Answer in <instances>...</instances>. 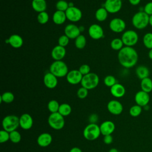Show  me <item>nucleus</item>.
I'll list each match as a JSON object with an SVG mask.
<instances>
[{"instance_id": "obj_30", "label": "nucleus", "mask_w": 152, "mask_h": 152, "mask_svg": "<svg viewBox=\"0 0 152 152\" xmlns=\"http://www.w3.org/2000/svg\"><path fill=\"white\" fill-rule=\"evenodd\" d=\"M14 95L10 91L4 92L0 96V102H4L5 103H10L12 102L14 100Z\"/></svg>"}, {"instance_id": "obj_1", "label": "nucleus", "mask_w": 152, "mask_h": 152, "mask_svg": "<svg viewBox=\"0 0 152 152\" xmlns=\"http://www.w3.org/2000/svg\"><path fill=\"white\" fill-rule=\"evenodd\" d=\"M118 59L119 64L124 68L134 66L138 60V55L133 47L124 46L118 52Z\"/></svg>"}, {"instance_id": "obj_41", "label": "nucleus", "mask_w": 152, "mask_h": 152, "mask_svg": "<svg viewBox=\"0 0 152 152\" xmlns=\"http://www.w3.org/2000/svg\"><path fill=\"white\" fill-rule=\"evenodd\" d=\"M69 38L65 34L61 36L58 39V45L65 48L69 43Z\"/></svg>"}, {"instance_id": "obj_38", "label": "nucleus", "mask_w": 152, "mask_h": 152, "mask_svg": "<svg viewBox=\"0 0 152 152\" xmlns=\"http://www.w3.org/2000/svg\"><path fill=\"white\" fill-rule=\"evenodd\" d=\"M69 8V3L65 0H59L56 4V10L65 12Z\"/></svg>"}, {"instance_id": "obj_35", "label": "nucleus", "mask_w": 152, "mask_h": 152, "mask_svg": "<svg viewBox=\"0 0 152 152\" xmlns=\"http://www.w3.org/2000/svg\"><path fill=\"white\" fill-rule=\"evenodd\" d=\"M141 112H142V107L138 104H135L131 106L129 110V115L132 117H137L140 116Z\"/></svg>"}, {"instance_id": "obj_50", "label": "nucleus", "mask_w": 152, "mask_h": 152, "mask_svg": "<svg viewBox=\"0 0 152 152\" xmlns=\"http://www.w3.org/2000/svg\"><path fill=\"white\" fill-rule=\"evenodd\" d=\"M109 152H119V151L115 148H112L109 150Z\"/></svg>"}, {"instance_id": "obj_51", "label": "nucleus", "mask_w": 152, "mask_h": 152, "mask_svg": "<svg viewBox=\"0 0 152 152\" xmlns=\"http://www.w3.org/2000/svg\"><path fill=\"white\" fill-rule=\"evenodd\" d=\"M149 24L152 27V15H150L149 18Z\"/></svg>"}, {"instance_id": "obj_40", "label": "nucleus", "mask_w": 152, "mask_h": 152, "mask_svg": "<svg viewBox=\"0 0 152 152\" xmlns=\"http://www.w3.org/2000/svg\"><path fill=\"white\" fill-rule=\"evenodd\" d=\"M10 140V132L2 129L0 131V142L4 143Z\"/></svg>"}, {"instance_id": "obj_14", "label": "nucleus", "mask_w": 152, "mask_h": 152, "mask_svg": "<svg viewBox=\"0 0 152 152\" xmlns=\"http://www.w3.org/2000/svg\"><path fill=\"white\" fill-rule=\"evenodd\" d=\"M107 110L112 115H119L123 111V105L116 100H112L109 101L107 104Z\"/></svg>"}, {"instance_id": "obj_28", "label": "nucleus", "mask_w": 152, "mask_h": 152, "mask_svg": "<svg viewBox=\"0 0 152 152\" xmlns=\"http://www.w3.org/2000/svg\"><path fill=\"white\" fill-rule=\"evenodd\" d=\"M108 13L109 12L104 7H101L96 10L95 12V17L96 20L99 21H104L106 20Z\"/></svg>"}, {"instance_id": "obj_33", "label": "nucleus", "mask_w": 152, "mask_h": 152, "mask_svg": "<svg viewBox=\"0 0 152 152\" xmlns=\"http://www.w3.org/2000/svg\"><path fill=\"white\" fill-rule=\"evenodd\" d=\"M142 42L146 48L152 49V33H145L143 36Z\"/></svg>"}, {"instance_id": "obj_25", "label": "nucleus", "mask_w": 152, "mask_h": 152, "mask_svg": "<svg viewBox=\"0 0 152 152\" xmlns=\"http://www.w3.org/2000/svg\"><path fill=\"white\" fill-rule=\"evenodd\" d=\"M66 16L65 12L58 11L56 10L53 14L52 20L55 24L57 25H61L64 24L66 20Z\"/></svg>"}, {"instance_id": "obj_48", "label": "nucleus", "mask_w": 152, "mask_h": 152, "mask_svg": "<svg viewBox=\"0 0 152 152\" xmlns=\"http://www.w3.org/2000/svg\"><path fill=\"white\" fill-rule=\"evenodd\" d=\"M69 152H82V150L79 148V147H72Z\"/></svg>"}, {"instance_id": "obj_9", "label": "nucleus", "mask_w": 152, "mask_h": 152, "mask_svg": "<svg viewBox=\"0 0 152 152\" xmlns=\"http://www.w3.org/2000/svg\"><path fill=\"white\" fill-rule=\"evenodd\" d=\"M122 6V0H106L104 4V7L110 14L118 12L121 10Z\"/></svg>"}, {"instance_id": "obj_7", "label": "nucleus", "mask_w": 152, "mask_h": 152, "mask_svg": "<svg viewBox=\"0 0 152 152\" xmlns=\"http://www.w3.org/2000/svg\"><path fill=\"white\" fill-rule=\"evenodd\" d=\"M49 125L55 130H61L65 125L64 117L59 112L52 113L48 117Z\"/></svg>"}, {"instance_id": "obj_24", "label": "nucleus", "mask_w": 152, "mask_h": 152, "mask_svg": "<svg viewBox=\"0 0 152 152\" xmlns=\"http://www.w3.org/2000/svg\"><path fill=\"white\" fill-rule=\"evenodd\" d=\"M32 8L37 12L46 11L47 8V3L45 0H32Z\"/></svg>"}, {"instance_id": "obj_47", "label": "nucleus", "mask_w": 152, "mask_h": 152, "mask_svg": "<svg viewBox=\"0 0 152 152\" xmlns=\"http://www.w3.org/2000/svg\"><path fill=\"white\" fill-rule=\"evenodd\" d=\"M128 1H129V2L132 5H134V6L138 5L141 2V0H128Z\"/></svg>"}, {"instance_id": "obj_10", "label": "nucleus", "mask_w": 152, "mask_h": 152, "mask_svg": "<svg viewBox=\"0 0 152 152\" xmlns=\"http://www.w3.org/2000/svg\"><path fill=\"white\" fill-rule=\"evenodd\" d=\"M66 18L71 22H77L82 18V12L75 7H70L65 11Z\"/></svg>"}, {"instance_id": "obj_36", "label": "nucleus", "mask_w": 152, "mask_h": 152, "mask_svg": "<svg viewBox=\"0 0 152 152\" xmlns=\"http://www.w3.org/2000/svg\"><path fill=\"white\" fill-rule=\"evenodd\" d=\"M21 140V135L20 133L17 131H13L11 132H10V140L12 142V143H18L20 142Z\"/></svg>"}, {"instance_id": "obj_29", "label": "nucleus", "mask_w": 152, "mask_h": 152, "mask_svg": "<svg viewBox=\"0 0 152 152\" xmlns=\"http://www.w3.org/2000/svg\"><path fill=\"white\" fill-rule=\"evenodd\" d=\"M71 112H72V108L69 104L62 103L60 104L58 112L64 117L69 115Z\"/></svg>"}, {"instance_id": "obj_43", "label": "nucleus", "mask_w": 152, "mask_h": 152, "mask_svg": "<svg viewBox=\"0 0 152 152\" xmlns=\"http://www.w3.org/2000/svg\"><path fill=\"white\" fill-rule=\"evenodd\" d=\"M78 70L84 76L90 72V66L87 64H83L80 66Z\"/></svg>"}, {"instance_id": "obj_2", "label": "nucleus", "mask_w": 152, "mask_h": 152, "mask_svg": "<svg viewBox=\"0 0 152 152\" xmlns=\"http://www.w3.org/2000/svg\"><path fill=\"white\" fill-rule=\"evenodd\" d=\"M149 18L150 16L144 11H140L133 15L132 24L137 29H144L149 24Z\"/></svg>"}, {"instance_id": "obj_37", "label": "nucleus", "mask_w": 152, "mask_h": 152, "mask_svg": "<svg viewBox=\"0 0 152 152\" xmlns=\"http://www.w3.org/2000/svg\"><path fill=\"white\" fill-rule=\"evenodd\" d=\"M49 14L46 11L39 12L37 17V21L41 24H45L47 23L49 21Z\"/></svg>"}, {"instance_id": "obj_16", "label": "nucleus", "mask_w": 152, "mask_h": 152, "mask_svg": "<svg viewBox=\"0 0 152 152\" xmlns=\"http://www.w3.org/2000/svg\"><path fill=\"white\" fill-rule=\"evenodd\" d=\"M80 33V27L74 24H69L64 28V34L71 39H75L81 34Z\"/></svg>"}, {"instance_id": "obj_4", "label": "nucleus", "mask_w": 152, "mask_h": 152, "mask_svg": "<svg viewBox=\"0 0 152 152\" xmlns=\"http://www.w3.org/2000/svg\"><path fill=\"white\" fill-rule=\"evenodd\" d=\"M2 126L3 129L9 132L17 130L20 126L19 118L14 115H7L2 119Z\"/></svg>"}, {"instance_id": "obj_15", "label": "nucleus", "mask_w": 152, "mask_h": 152, "mask_svg": "<svg viewBox=\"0 0 152 152\" xmlns=\"http://www.w3.org/2000/svg\"><path fill=\"white\" fill-rule=\"evenodd\" d=\"M134 99L137 104L141 107H145L148 105L150 102V95L148 93L140 90L136 93Z\"/></svg>"}, {"instance_id": "obj_17", "label": "nucleus", "mask_w": 152, "mask_h": 152, "mask_svg": "<svg viewBox=\"0 0 152 152\" xmlns=\"http://www.w3.org/2000/svg\"><path fill=\"white\" fill-rule=\"evenodd\" d=\"M20 126L24 130L30 129L33 125V119L28 113H23L19 118Z\"/></svg>"}, {"instance_id": "obj_19", "label": "nucleus", "mask_w": 152, "mask_h": 152, "mask_svg": "<svg viewBox=\"0 0 152 152\" xmlns=\"http://www.w3.org/2000/svg\"><path fill=\"white\" fill-rule=\"evenodd\" d=\"M43 83L47 88L50 89L54 88L58 84V77L50 72H47L44 75Z\"/></svg>"}, {"instance_id": "obj_21", "label": "nucleus", "mask_w": 152, "mask_h": 152, "mask_svg": "<svg viewBox=\"0 0 152 152\" xmlns=\"http://www.w3.org/2000/svg\"><path fill=\"white\" fill-rule=\"evenodd\" d=\"M65 48L59 45L55 46L51 52V56L55 61H61L65 57Z\"/></svg>"}, {"instance_id": "obj_49", "label": "nucleus", "mask_w": 152, "mask_h": 152, "mask_svg": "<svg viewBox=\"0 0 152 152\" xmlns=\"http://www.w3.org/2000/svg\"><path fill=\"white\" fill-rule=\"evenodd\" d=\"M148 58L152 60V49H150V50L148 51Z\"/></svg>"}, {"instance_id": "obj_13", "label": "nucleus", "mask_w": 152, "mask_h": 152, "mask_svg": "<svg viewBox=\"0 0 152 152\" xmlns=\"http://www.w3.org/2000/svg\"><path fill=\"white\" fill-rule=\"evenodd\" d=\"M83 77V75L78 69H72L68 72L66 78L68 83L72 85H76L81 83Z\"/></svg>"}, {"instance_id": "obj_42", "label": "nucleus", "mask_w": 152, "mask_h": 152, "mask_svg": "<svg viewBox=\"0 0 152 152\" xmlns=\"http://www.w3.org/2000/svg\"><path fill=\"white\" fill-rule=\"evenodd\" d=\"M88 90L87 88L81 86V87L79 88L77 92V95L79 99H85L88 95Z\"/></svg>"}, {"instance_id": "obj_18", "label": "nucleus", "mask_w": 152, "mask_h": 152, "mask_svg": "<svg viewBox=\"0 0 152 152\" xmlns=\"http://www.w3.org/2000/svg\"><path fill=\"white\" fill-rule=\"evenodd\" d=\"M99 126L101 134L103 136L112 135L115 129V125L111 121H105L103 122Z\"/></svg>"}, {"instance_id": "obj_27", "label": "nucleus", "mask_w": 152, "mask_h": 152, "mask_svg": "<svg viewBox=\"0 0 152 152\" xmlns=\"http://www.w3.org/2000/svg\"><path fill=\"white\" fill-rule=\"evenodd\" d=\"M140 86L141 90L148 93H150L152 91V80L149 77L141 80Z\"/></svg>"}, {"instance_id": "obj_26", "label": "nucleus", "mask_w": 152, "mask_h": 152, "mask_svg": "<svg viewBox=\"0 0 152 152\" xmlns=\"http://www.w3.org/2000/svg\"><path fill=\"white\" fill-rule=\"evenodd\" d=\"M135 74L137 77L141 80L149 77L150 70L148 68L144 65H140L135 69Z\"/></svg>"}, {"instance_id": "obj_39", "label": "nucleus", "mask_w": 152, "mask_h": 152, "mask_svg": "<svg viewBox=\"0 0 152 152\" xmlns=\"http://www.w3.org/2000/svg\"><path fill=\"white\" fill-rule=\"evenodd\" d=\"M103 81H104V84L107 87H112L113 85H115L116 83V80L115 77L111 75H107L106 77H105Z\"/></svg>"}, {"instance_id": "obj_5", "label": "nucleus", "mask_w": 152, "mask_h": 152, "mask_svg": "<svg viewBox=\"0 0 152 152\" xmlns=\"http://www.w3.org/2000/svg\"><path fill=\"white\" fill-rule=\"evenodd\" d=\"M100 126L96 124H89L83 130V136L88 141H93L97 139L100 135Z\"/></svg>"}, {"instance_id": "obj_32", "label": "nucleus", "mask_w": 152, "mask_h": 152, "mask_svg": "<svg viewBox=\"0 0 152 152\" xmlns=\"http://www.w3.org/2000/svg\"><path fill=\"white\" fill-rule=\"evenodd\" d=\"M124 43L121 39L119 38H115L113 39L110 42V47L112 49L115 50L119 51L124 46Z\"/></svg>"}, {"instance_id": "obj_23", "label": "nucleus", "mask_w": 152, "mask_h": 152, "mask_svg": "<svg viewBox=\"0 0 152 152\" xmlns=\"http://www.w3.org/2000/svg\"><path fill=\"white\" fill-rule=\"evenodd\" d=\"M8 43L14 48H20L23 45V40L20 35L14 34L8 38Z\"/></svg>"}, {"instance_id": "obj_22", "label": "nucleus", "mask_w": 152, "mask_h": 152, "mask_svg": "<svg viewBox=\"0 0 152 152\" xmlns=\"http://www.w3.org/2000/svg\"><path fill=\"white\" fill-rule=\"evenodd\" d=\"M110 91L113 97L116 98H121L125 95L126 90L125 87L122 84L116 83L110 87Z\"/></svg>"}, {"instance_id": "obj_3", "label": "nucleus", "mask_w": 152, "mask_h": 152, "mask_svg": "<svg viewBox=\"0 0 152 152\" xmlns=\"http://www.w3.org/2000/svg\"><path fill=\"white\" fill-rule=\"evenodd\" d=\"M49 72L58 78L66 76L69 71L67 65L61 60L52 62L49 67Z\"/></svg>"}, {"instance_id": "obj_12", "label": "nucleus", "mask_w": 152, "mask_h": 152, "mask_svg": "<svg viewBox=\"0 0 152 152\" xmlns=\"http://www.w3.org/2000/svg\"><path fill=\"white\" fill-rule=\"evenodd\" d=\"M88 35L94 40L100 39L104 36V31L102 27L97 24H91L88 30Z\"/></svg>"}, {"instance_id": "obj_45", "label": "nucleus", "mask_w": 152, "mask_h": 152, "mask_svg": "<svg viewBox=\"0 0 152 152\" xmlns=\"http://www.w3.org/2000/svg\"><path fill=\"white\" fill-rule=\"evenodd\" d=\"M103 142L106 144H110L113 142V137L112 135H104L103 138Z\"/></svg>"}, {"instance_id": "obj_8", "label": "nucleus", "mask_w": 152, "mask_h": 152, "mask_svg": "<svg viewBox=\"0 0 152 152\" xmlns=\"http://www.w3.org/2000/svg\"><path fill=\"white\" fill-rule=\"evenodd\" d=\"M121 39L125 46L133 47L138 41V35L135 31L133 30H128L124 32Z\"/></svg>"}, {"instance_id": "obj_6", "label": "nucleus", "mask_w": 152, "mask_h": 152, "mask_svg": "<svg viewBox=\"0 0 152 152\" xmlns=\"http://www.w3.org/2000/svg\"><path fill=\"white\" fill-rule=\"evenodd\" d=\"M99 77L98 75L94 72H90L83 77L81 84V86L87 90L95 88L99 84Z\"/></svg>"}, {"instance_id": "obj_46", "label": "nucleus", "mask_w": 152, "mask_h": 152, "mask_svg": "<svg viewBox=\"0 0 152 152\" xmlns=\"http://www.w3.org/2000/svg\"><path fill=\"white\" fill-rule=\"evenodd\" d=\"M89 122L90 124H96L98 120V116L96 114L93 113L89 116Z\"/></svg>"}, {"instance_id": "obj_44", "label": "nucleus", "mask_w": 152, "mask_h": 152, "mask_svg": "<svg viewBox=\"0 0 152 152\" xmlns=\"http://www.w3.org/2000/svg\"><path fill=\"white\" fill-rule=\"evenodd\" d=\"M143 11L149 16L152 15V2H147L143 8Z\"/></svg>"}, {"instance_id": "obj_31", "label": "nucleus", "mask_w": 152, "mask_h": 152, "mask_svg": "<svg viewBox=\"0 0 152 152\" xmlns=\"http://www.w3.org/2000/svg\"><path fill=\"white\" fill-rule=\"evenodd\" d=\"M86 37L83 34H80L75 39V46L77 49H82L86 46Z\"/></svg>"}, {"instance_id": "obj_20", "label": "nucleus", "mask_w": 152, "mask_h": 152, "mask_svg": "<svg viewBox=\"0 0 152 152\" xmlns=\"http://www.w3.org/2000/svg\"><path fill=\"white\" fill-rule=\"evenodd\" d=\"M52 142V135L48 132L40 134L37 138V143L41 147H46Z\"/></svg>"}, {"instance_id": "obj_34", "label": "nucleus", "mask_w": 152, "mask_h": 152, "mask_svg": "<svg viewBox=\"0 0 152 152\" xmlns=\"http://www.w3.org/2000/svg\"><path fill=\"white\" fill-rule=\"evenodd\" d=\"M60 104L56 100H51L48 103V109L49 111L52 113L58 112Z\"/></svg>"}, {"instance_id": "obj_11", "label": "nucleus", "mask_w": 152, "mask_h": 152, "mask_svg": "<svg viewBox=\"0 0 152 152\" xmlns=\"http://www.w3.org/2000/svg\"><path fill=\"white\" fill-rule=\"evenodd\" d=\"M109 28L114 33L123 32L126 28V23L120 18H114L109 23Z\"/></svg>"}]
</instances>
